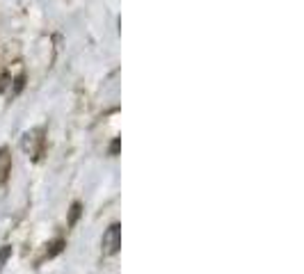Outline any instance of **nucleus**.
I'll return each instance as SVG.
<instances>
[{
	"instance_id": "nucleus-4",
	"label": "nucleus",
	"mask_w": 304,
	"mask_h": 274,
	"mask_svg": "<svg viewBox=\"0 0 304 274\" xmlns=\"http://www.w3.org/2000/svg\"><path fill=\"white\" fill-rule=\"evenodd\" d=\"M12 258V247L9 244H5L3 249H0V272H3V267H5V263Z\"/></svg>"
},
{
	"instance_id": "nucleus-7",
	"label": "nucleus",
	"mask_w": 304,
	"mask_h": 274,
	"mask_svg": "<svg viewBox=\"0 0 304 274\" xmlns=\"http://www.w3.org/2000/svg\"><path fill=\"white\" fill-rule=\"evenodd\" d=\"M117 149H119V142H117V140H115V144H112V149H110V151H112V155H115V153H117Z\"/></svg>"
},
{
	"instance_id": "nucleus-3",
	"label": "nucleus",
	"mask_w": 304,
	"mask_h": 274,
	"mask_svg": "<svg viewBox=\"0 0 304 274\" xmlns=\"http://www.w3.org/2000/svg\"><path fill=\"white\" fill-rule=\"evenodd\" d=\"M12 171V155L7 149H0V185H5V180L9 178Z\"/></svg>"
},
{
	"instance_id": "nucleus-6",
	"label": "nucleus",
	"mask_w": 304,
	"mask_h": 274,
	"mask_svg": "<svg viewBox=\"0 0 304 274\" xmlns=\"http://www.w3.org/2000/svg\"><path fill=\"white\" fill-rule=\"evenodd\" d=\"M62 249H64V242H62V240H57V242H55V244H53V249H51V252H48V254H46V256H48V258L57 256V254H60V252H62Z\"/></svg>"
},
{
	"instance_id": "nucleus-2",
	"label": "nucleus",
	"mask_w": 304,
	"mask_h": 274,
	"mask_svg": "<svg viewBox=\"0 0 304 274\" xmlns=\"http://www.w3.org/2000/svg\"><path fill=\"white\" fill-rule=\"evenodd\" d=\"M103 254L105 256H115L121 247V226L119 224H112L105 233H103Z\"/></svg>"
},
{
	"instance_id": "nucleus-5",
	"label": "nucleus",
	"mask_w": 304,
	"mask_h": 274,
	"mask_svg": "<svg viewBox=\"0 0 304 274\" xmlns=\"http://www.w3.org/2000/svg\"><path fill=\"white\" fill-rule=\"evenodd\" d=\"M78 217H80V203H73L71 206V215H69V226H73V224L78 222Z\"/></svg>"
},
{
	"instance_id": "nucleus-1",
	"label": "nucleus",
	"mask_w": 304,
	"mask_h": 274,
	"mask_svg": "<svg viewBox=\"0 0 304 274\" xmlns=\"http://www.w3.org/2000/svg\"><path fill=\"white\" fill-rule=\"evenodd\" d=\"M41 135H44V130L37 128V130L26 133V137H23V151H26L32 160H37L39 155H41V151H44V137Z\"/></svg>"
}]
</instances>
